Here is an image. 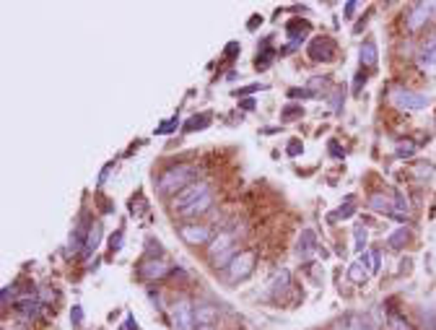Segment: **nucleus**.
<instances>
[{"mask_svg":"<svg viewBox=\"0 0 436 330\" xmlns=\"http://www.w3.org/2000/svg\"><path fill=\"white\" fill-rule=\"evenodd\" d=\"M289 283H291V273H289V271H281V273L275 276V281L270 283V291H273V294H278V291H283L286 286H289Z\"/></svg>","mask_w":436,"mask_h":330,"instance_id":"obj_24","label":"nucleus"},{"mask_svg":"<svg viewBox=\"0 0 436 330\" xmlns=\"http://www.w3.org/2000/svg\"><path fill=\"white\" fill-rule=\"evenodd\" d=\"M434 11H436V3H416V6L408 11V16H405L408 32H418L420 26H426Z\"/></svg>","mask_w":436,"mask_h":330,"instance_id":"obj_6","label":"nucleus"},{"mask_svg":"<svg viewBox=\"0 0 436 330\" xmlns=\"http://www.w3.org/2000/svg\"><path fill=\"white\" fill-rule=\"evenodd\" d=\"M366 268H363V263H353V266L348 268V278L351 281H356V283H361V281H366Z\"/></svg>","mask_w":436,"mask_h":330,"instance_id":"obj_23","label":"nucleus"},{"mask_svg":"<svg viewBox=\"0 0 436 330\" xmlns=\"http://www.w3.org/2000/svg\"><path fill=\"white\" fill-rule=\"evenodd\" d=\"M210 193L208 182H193V185H187L185 190H179L174 198H171V211H177V213H182V211H187L190 206H193L195 201H200L202 195Z\"/></svg>","mask_w":436,"mask_h":330,"instance_id":"obj_4","label":"nucleus"},{"mask_svg":"<svg viewBox=\"0 0 436 330\" xmlns=\"http://www.w3.org/2000/svg\"><path fill=\"white\" fill-rule=\"evenodd\" d=\"M392 206H395V201L382 193H374L372 198H369V208L377 211V213H389V216H392Z\"/></svg>","mask_w":436,"mask_h":330,"instance_id":"obj_17","label":"nucleus"},{"mask_svg":"<svg viewBox=\"0 0 436 330\" xmlns=\"http://www.w3.org/2000/svg\"><path fill=\"white\" fill-rule=\"evenodd\" d=\"M397 153H400V156H411L413 146H400V148H397Z\"/></svg>","mask_w":436,"mask_h":330,"instance_id":"obj_37","label":"nucleus"},{"mask_svg":"<svg viewBox=\"0 0 436 330\" xmlns=\"http://www.w3.org/2000/svg\"><path fill=\"white\" fill-rule=\"evenodd\" d=\"M418 63H420V68H426V71L436 68V34L431 37V40L423 42V49H420V55H418Z\"/></svg>","mask_w":436,"mask_h":330,"instance_id":"obj_13","label":"nucleus"},{"mask_svg":"<svg viewBox=\"0 0 436 330\" xmlns=\"http://www.w3.org/2000/svg\"><path fill=\"white\" fill-rule=\"evenodd\" d=\"M363 242H366V232H363L361 226H358V229H356V247H358V250L363 247Z\"/></svg>","mask_w":436,"mask_h":330,"instance_id":"obj_32","label":"nucleus"},{"mask_svg":"<svg viewBox=\"0 0 436 330\" xmlns=\"http://www.w3.org/2000/svg\"><path fill=\"white\" fill-rule=\"evenodd\" d=\"M236 255H239V247H231V250H226V252H221V255H218V258H213V268H224V271H226L229 266H231V260L236 258Z\"/></svg>","mask_w":436,"mask_h":330,"instance_id":"obj_21","label":"nucleus"},{"mask_svg":"<svg viewBox=\"0 0 436 330\" xmlns=\"http://www.w3.org/2000/svg\"><path fill=\"white\" fill-rule=\"evenodd\" d=\"M389 105L397 107V110H405V112H418V110H426L428 107V97L420 94V91L395 86L389 91Z\"/></svg>","mask_w":436,"mask_h":330,"instance_id":"obj_2","label":"nucleus"},{"mask_svg":"<svg viewBox=\"0 0 436 330\" xmlns=\"http://www.w3.org/2000/svg\"><path fill=\"white\" fill-rule=\"evenodd\" d=\"M171 268L164 263L162 258H145L140 266H138V276L143 278V281H156V278H164V276L169 273Z\"/></svg>","mask_w":436,"mask_h":330,"instance_id":"obj_7","label":"nucleus"},{"mask_svg":"<svg viewBox=\"0 0 436 330\" xmlns=\"http://www.w3.org/2000/svg\"><path fill=\"white\" fill-rule=\"evenodd\" d=\"M361 65L363 68H374V65L380 63V49H377V42L374 40H366L361 45Z\"/></svg>","mask_w":436,"mask_h":330,"instance_id":"obj_14","label":"nucleus"},{"mask_svg":"<svg viewBox=\"0 0 436 330\" xmlns=\"http://www.w3.org/2000/svg\"><path fill=\"white\" fill-rule=\"evenodd\" d=\"M315 247H317L315 232H312V229H304V232H301V237H299V255H301V258H309V255L315 252Z\"/></svg>","mask_w":436,"mask_h":330,"instance_id":"obj_19","label":"nucleus"},{"mask_svg":"<svg viewBox=\"0 0 436 330\" xmlns=\"http://www.w3.org/2000/svg\"><path fill=\"white\" fill-rule=\"evenodd\" d=\"M216 317H218V307L208 305V302H198L195 305V322L198 325H213Z\"/></svg>","mask_w":436,"mask_h":330,"instance_id":"obj_12","label":"nucleus"},{"mask_svg":"<svg viewBox=\"0 0 436 330\" xmlns=\"http://www.w3.org/2000/svg\"><path fill=\"white\" fill-rule=\"evenodd\" d=\"M389 328L392 330H413L411 322L403 320V314H397V312H389Z\"/></svg>","mask_w":436,"mask_h":330,"instance_id":"obj_25","label":"nucleus"},{"mask_svg":"<svg viewBox=\"0 0 436 330\" xmlns=\"http://www.w3.org/2000/svg\"><path fill=\"white\" fill-rule=\"evenodd\" d=\"M296 153H301V143H291L289 146V156H296Z\"/></svg>","mask_w":436,"mask_h":330,"instance_id":"obj_36","label":"nucleus"},{"mask_svg":"<svg viewBox=\"0 0 436 330\" xmlns=\"http://www.w3.org/2000/svg\"><path fill=\"white\" fill-rule=\"evenodd\" d=\"M351 213H353V203H351V198H348L346 206H340V208L335 211V213H332V216H330V221H335V218H348V216H351Z\"/></svg>","mask_w":436,"mask_h":330,"instance_id":"obj_27","label":"nucleus"},{"mask_svg":"<svg viewBox=\"0 0 436 330\" xmlns=\"http://www.w3.org/2000/svg\"><path fill=\"white\" fill-rule=\"evenodd\" d=\"M208 122H210V114H195L193 122H187L185 125V130L190 133V130H195V128H205Z\"/></svg>","mask_w":436,"mask_h":330,"instance_id":"obj_26","label":"nucleus"},{"mask_svg":"<svg viewBox=\"0 0 436 330\" xmlns=\"http://www.w3.org/2000/svg\"><path fill=\"white\" fill-rule=\"evenodd\" d=\"M71 322H73V325H75V328H81V322H83V310H81V307H78V305H75V307H73V310H71Z\"/></svg>","mask_w":436,"mask_h":330,"instance_id":"obj_29","label":"nucleus"},{"mask_svg":"<svg viewBox=\"0 0 436 330\" xmlns=\"http://www.w3.org/2000/svg\"><path fill=\"white\" fill-rule=\"evenodd\" d=\"M358 11V3L356 0H351V3H346V18H353V13Z\"/></svg>","mask_w":436,"mask_h":330,"instance_id":"obj_33","label":"nucleus"},{"mask_svg":"<svg viewBox=\"0 0 436 330\" xmlns=\"http://www.w3.org/2000/svg\"><path fill=\"white\" fill-rule=\"evenodd\" d=\"M169 317L174 330H195V305L187 297H179L174 305L169 307Z\"/></svg>","mask_w":436,"mask_h":330,"instance_id":"obj_3","label":"nucleus"},{"mask_svg":"<svg viewBox=\"0 0 436 330\" xmlns=\"http://www.w3.org/2000/svg\"><path fill=\"white\" fill-rule=\"evenodd\" d=\"M255 271V252H239L234 260H231V266L226 268V281L229 283H239L244 281L247 276Z\"/></svg>","mask_w":436,"mask_h":330,"instance_id":"obj_5","label":"nucleus"},{"mask_svg":"<svg viewBox=\"0 0 436 330\" xmlns=\"http://www.w3.org/2000/svg\"><path fill=\"white\" fill-rule=\"evenodd\" d=\"M234 247V234L231 232H221V234H216L213 240H210V244H208V258L213 260V258H218L221 252H226V250H231Z\"/></svg>","mask_w":436,"mask_h":330,"instance_id":"obj_11","label":"nucleus"},{"mask_svg":"<svg viewBox=\"0 0 436 330\" xmlns=\"http://www.w3.org/2000/svg\"><path fill=\"white\" fill-rule=\"evenodd\" d=\"M408 237H411V232H408V229H405V226H403V229H397V232L392 234V237H389L387 244H389V247H392V250H400V247H403L405 242H408Z\"/></svg>","mask_w":436,"mask_h":330,"instance_id":"obj_22","label":"nucleus"},{"mask_svg":"<svg viewBox=\"0 0 436 330\" xmlns=\"http://www.w3.org/2000/svg\"><path fill=\"white\" fill-rule=\"evenodd\" d=\"M293 114H301V107H286V110H283V120H289V117H293Z\"/></svg>","mask_w":436,"mask_h":330,"instance_id":"obj_31","label":"nucleus"},{"mask_svg":"<svg viewBox=\"0 0 436 330\" xmlns=\"http://www.w3.org/2000/svg\"><path fill=\"white\" fill-rule=\"evenodd\" d=\"M125 330H138V320L133 314H128V320H125Z\"/></svg>","mask_w":436,"mask_h":330,"instance_id":"obj_35","label":"nucleus"},{"mask_svg":"<svg viewBox=\"0 0 436 330\" xmlns=\"http://www.w3.org/2000/svg\"><path fill=\"white\" fill-rule=\"evenodd\" d=\"M16 310L24 314V317H29V320H37V317H40V312H42V302H40V299H34V297L18 299Z\"/></svg>","mask_w":436,"mask_h":330,"instance_id":"obj_16","label":"nucleus"},{"mask_svg":"<svg viewBox=\"0 0 436 330\" xmlns=\"http://www.w3.org/2000/svg\"><path fill=\"white\" fill-rule=\"evenodd\" d=\"M195 177H198V167H195V164H177V167H169V170L159 177V193L177 195L179 190H185L187 185H193Z\"/></svg>","mask_w":436,"mask_h":330,"instance_id":"obj_1","label":"nucleus"},{"mask_svg":"<svg viewBox=\"0 0 436 330\" xmlns=\"http://www.w3.org/2000/svg\"><path fill=\"white\" fill-rule=\"evenodd\" d=\"M122 240H125V234H122V229H120L117 234H112V240H109V250L120 252L122 250Z\"/></svg>","mask_w":436,"mask_h":330,"instance_id":"obj_28","label":"nucleus"},{"mask_svg":"<svg viewBox=\"0 0 436 330\" xmlns=\"http://www.w3.org/2000/svg\"><path fill=\"white\" fill-rule=\"evenodd\" d=\"M99 242H102V224H99V221H94V224H91V229H89V240H86V247H83V255H86V258H89L94 250H97Z\"/></svg>","mask_w":436,"mask_h":330,"instance_id":"obj_20","label":"nucleus"},{"mask_svg":"<svg viewBox=\"0 0 436 330\" xmlns=\"http://www.w3.org/2000/svg\"><path fill=\"white\" fill-rule=\"evenodd\" d=\"M177 125H179V117H171V122H166V125H162V128H156V133H171Z\"/></svg>","mask_w":436,"mask_h":330,"instance_id":"obj_30","label":"nucleus"},{"mask_svg":"<svg viewBox=\"0 0 436 330\" xmlns=\"http://www.w3.org/2000/svg\"><path fill=\"white\" fill-rule=\"evenodd\" d=\"M89 221L86 218H81L78 224H75V229H73L71 240H68V252H83V247H86V240H89Z\"/></svg>","mask_w":436,"mask_h":330,"instance_id":"obj_10","label":"nucleus"},{"mask_svg":"<svg viewBox=\"0 0 436 330\" xmlns=\"http://www.w3.org/2000/svg\"><path fill=\"white\" fill-rule=\"evenodd\" d=\"M361 83H366V76H363V73H358V76H356V86H353V94H358V91H361Z\"/></svg>","mask_w":436,"mask_h":330,"instance_id":"obj_34","label":"nucleus"},{"mask_svg":"<svg viewBox=\"0 0 436 330\" xmlns=\"http://www.w3.org/2000/svg\"><path fill=\"white\" fill-rule=\"evenodd\" d=\"M198 330H216L213 325H198Z\"/></svg>","mask_w":436,"mask_h":330,"instance_id":"obj_38","label":"nucleus"},{"mask_svg":"<svg viewBox=\"0 0 436 330\" xmlns=\"http://www.w3.org/2000/svg\"><path fill=\"white\" fill-rule=\"evenodd\" d=\"M210 208H213V195L205 193V195H202V198H200V201H195L193 206H190V208H187V211H182L179 216L195 218V216H202V213H208Z\"/></svg>","mask_w":436,"mask_h":330,"instance_id":"obj_15","label":"nucleus"},{"mask_svg":"<svg viewBox=\"0 0 436 330\" xmlns=\"http://www.w3.org/2000/svg\"><path fill=\"white\" fill-rule=\"evenodd\" d=\"M307 55L312 60H332L335 57V42L330 37H315V40L309 42Z\"/></svg>","mask_w":436,"mask_h":330,"instance_id":"obj_8","label":"nucleus"},{"mask_svg":"<svg viewBox=\"0 0 436 330\" xmlns=\"http://www.w3.org/2000/svg\"><path fill=\"white\" fill-rule=\"evenodd\" d=\"M343 328L346 330H380L372 322V317H366V314H351Z\"/></svg>","mask_w":436,"mask_h":330,"instance_id":"obj_18","label":"nucleus"},{"mask_svg":"<svg viewBox=\"0 0 436 330\" xmlns=\"http://www.w3.org/2000/svg\"><path fill=\"white\" fill-rule=\"evenodd\" d=\"M179 237L187 244H205V242H210V229L205 224H182L179 226Z\"/></svg>","mask_w":436,"mask_h":330,"instance_id":"obj_9","label":"nucleus"}]
</instances>
